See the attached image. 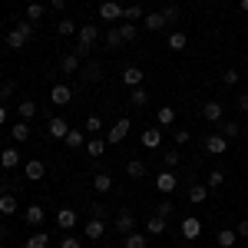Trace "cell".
I'll list each match as a JSON object with an SVG mask.
<instances>
[{
    "instance_id": "cell-1",
    "label": "cell",
    "mask_w": 248,
    "mask_h": 248,
    "mask_svg": "<svg viewBox=\"0 0 248 248\" xmlns=\"http://www.w3.org/2000/svg\"><path fill=\"white\" fill-rule=\"evenodd\" d=\"M99 40V30H96L93 23H83L77 30V57H90V50H93V43Z\"/></svg>"
},
{
    "instance_id": "cell-2",
    "label": "cell",
    "mask_w": 248,
    "mask_h": 248,
    "mask_svg": "<svg viewBox=\"0 0 248 248\" xmlns=\"http://www.w3.org/2000/svg\"><path fill=\"white\" fill-rule=\"evenodd\" d=\"M129 129H133L129 119H116V126H109V133H106V142H109V146H119V142L129 136Z\"/></svg>"
},
{
    "instance_id": "cell-3",
    "label": "cell",
    "mask_w": 248,
    "mask_h": 248,
    "mask_svg": "<svg viewBox=\"0 0 248 248\" xmlns=\"http://www.w3.org/2000/svg\"><path fill=\"white\" fill-rule=\"evenodd\" d=\"M175 186H179V175H175L172 169H162L159 175H155V189L162 192V195H172V192H175Z\"/></svg>"
},
{
    "instance_id": "cell-4",
    "label": "cell",
    "mask_w": 248,
    "mask_h": 248,
    "mask_svg": "<svg viewBox=\"0 0 248 248\" xmlns=\"http://www.w3.org/2000/svg\"><path fill=\"white\" fill-rule=\"evenodd\" d=\"M50 103H53V106H70V103H73V90H70L66 83H57V86L50 90Z\"/></svg>"
},
{
    "instance_id": "cell-5",
    "label": "cell",
    "mask_w": 248,
    "mask_h": 248,
    "mask_svg": "<svg viewBox=\"0 0 248 248\" xmlns=\"http://www.w3.org/2000/svg\"><path fill=\"white\" fill-rule=\"evenodd\" d=\"M205 153L209 155H222V153H229V139L222 133H212L209 139H205Z\"/></svg>"
},
{
    "instance_id": "cell-6",
    "label": "cell",
    "mask_w": 248,
    "mask_h": 248,
    "mask_svg": "<svg viewBox=\"0 0 248 248\" xmlns=\"http://www.w3.org/2000/svg\"><path fill=\"white\" fill-rule=\"evenodd\" d=\"M202 116H205L209 123H222V116H225V103H218V99H209V103L202 106Z\"/></svg>"
},
{
    "instance_id": "cell-7",
    "label": "cell",
    "mask_w": 248,
    "mask_h": 248,
    "mask_svg": "<svg viewBox=\"0 0 248 248\" xmlns=\"http://www.w3.org/2000/svg\"><path fill=\"white\" fill-rule=\"evenodd\" d=\"M46 133L53 136V139H66V133H70V123H66L63 116H53V119L46 123Z\"/></svg>"
},
{
    "instance_id": "cell-8",
    "label": "cell",
    "mask_w": 248,
    "mask_h": 248,
    "mask_svg": "<svg viewBox=\"0 0 248 248\" xmlns=\"http://www.w3.org/2000/svg\"><path fill=\"white\" fill-rule=\"evenodd\" d=\"M116 232H123V235L136 232V215H133L129 209H123L119 215H116Z\"/></svg>"
},
{
    "instance_id": "cell-9",
    "label": "cell",
    "mask_w": 248,
    "mask_h": 248,
    "mask_svg": "<svg viewBox=\"0 0 248 248\" xmlns=\"http://www.w3.org/2000/svg\"><path fill=\"white\" fill-rule=\"evenodd\" d=\"M99 17L103 20H123V7L116 0H103L99 3Z\"/></svg>"
},
{
    "instance_id": "cell-10",
    "label": "cell",
    "mask_w": 248,
    "mask_h": 248,
    "mask_svg": "<svg viewBox=\"0 0 248 248\" xmlns=\"http://www.w3.org/2000/svg\"><path fill=\"white\" fill-rule=\"evenodd\" d=\"M99 77H103V63H99V60H90V66L79 73V79H83L86 86H90V83H99Z\"/></svg>"
},
{
    "instance_id": "cell-11",
    "label": "cell",
    "mask_w": 248,
    "mask_h": 248,
    "mask_svg": "<svg viewBox=\"0 0 248 248\" xmlns=\"http://www.w3.org/2000/svg\"><path fill=\"white\" fill-rule=\"evenodd\" d=\"M199 235H202V222H199V218H182V238H189V242H195V238H199Z\"/></svg>"
},
{
    "instance_id": "cell-12",
    "label": "cell",
    "mask_w": 248,
    "mask_h": 248,
    "mask_svg": "<svg viewBox=\"0 0 248 248\" xmlns=\"http://www.w3.org/2000/svg\"><path fill=\"white\" fill-rule=\"evenodd\" d=\"M57 225H60L63 232H70L73 225H77V212L66 209V205H60V212H57Z\"/></svg>"
},
{
    "instance_id": "cell-13",
    "label": "cell",
    "mask_w": 248,
    "mask_h": 248,
    "mask_svg": "<svg viewBox=\"0 0 248 248\" xmlns=\"http://www.w3.org/2000/svg\"><path fill=\"white\" fill-rule=\"evenodd\" d=\"M43 172H46V166H43L40 159H30V162L23 166V175H27L30 182H37V179H43Z\"/></svg>"
},
{
    "instance_id": "cell-14",
    "label": "cell",
    "mask_w": 248,
    "mask_h": 248,
    "mask_svg": "<svg viewBox=\"0 0 248 248\" xmlns=\"http://www.w3.org/2000/svg\"><path fill=\"white\" fill-rule=\"evenodd\" d=\"M103 235H106V222H103V218H90V222H86V238L99 242Z\"/></svg>"
},
{
    "instance_id": "cell-15",
    "label": "cell",
    "mask_w": 248,
    "mask_h": 248,
    "mask_svg": "<svg viewBox=\"0 0 248 248\" xmlns=\"http://www.w3.org/2000/svg\"><path fill=\"white\" fill-rule=\"evenodd\" d=\"M0 166H3V169H17L20 166V153L14 149V146H7V149L0 153Z\"/></svg>"
},
{
    "instance_id": "cell-16",
    "label": "cell",
    "mask_w": 248,
    "mask_h": 248,
    "mask_svg": "<svg viewBox=\"0 0 248 248\" xmlns=\"http://www.w3.org/2000/svg\"><path fill=\"white\" fill-rule=\"evenodd\" d=\"M123 83H126V86H142V70H139V66H126V70H123Z\"/></svg>"
},
{
    "instance_id": "cell-17",
    "label": "cell",
    "mask_w": 248,
    "mask_h": 248,
    "mask_svg": "<svg viewBox=\"0 0 248 248\" xmlns=\"http://www.w3.org/2000/svg\"><path fill=\"white\" fill-rule=\"evenodd\" d=\"M159 142H162V129H159V126H149V129L142 133V146H146V149H155Z\"/></svg>"
},
{
    "instance_id": "cell-18",
    "label": "cell",
    "mask_w": 248,
    "mask_h": 248,
    "mask_svg": "<svg viewBox=\"0 0 248 248\" xmlns=\"http://www.w3.org/2000/svg\"><path fill=\"white\" fill-rule=\"evenodd\" d=\"M126 175H129V179H146V175H149V166H146L142 159H133V162L126 166Z\"/></svg>"
},
{
    "instance_id": "cell-19",
    "label": "cell",
    "mask_w": 248,
    "mask_h": 248,
    "mask_svg": "<svg viewBox=\"0 0 248 248\" xmlns=\"http://www.w3.org/2000/svg\"><path fill=\"white\" fill-rule=\"evenodd\" d=\"M205 199H209V186H199V182H192V186H189V202L202 205Z\"/></svg>"
},
{
    "instance_id": "cell-20",
    "label": "cell",
    "mask_w": 248,
    "mask_h": 248,
    "mask_svg": "<svg viewBox=\"0 0 248 248\" xmlns=\"http://www.w3.org/2000/svg\"><path fill=\"white\" fill-rule=\"evenodd\" d=\"M10 136H14V142H27L30 139V126H27V119H20L10 126Z\"/></svg>"
},
{
    "instance_id": "cell-21",
    "label": "cell",
    "mask_w": 248,
    "mask_h": 248,
    "mask_svg": "<svg viewBox=\"0 0 248 248\" xmlns=\"http://www.w3.org/2000/svg\"><path fill=\"white\" fill-rule=\"evenodd\" d=\"M23 248H50V235H46V232H33V235L23 242Z\"/></svg>"
},
{
    "instance_id": "cell-22",
    "label": "cell",
    "mask_w": 248,
    "mask_h": 248,
    "mask_svg": "<svg viewBox=\"0 0 248 248\" xmlns=\"http://www.w3.org/2000/svg\"><path fill=\"white\" fill-rule=\"evenodd\" d=\"M123 248H149V238H146L142 232H129L126 242H123Z\"/></svg>"
},
{
    "instance_id": "cell-23",
    "label": "cell",
    "mask_w": 248,
    "mask_h": 248,
    "mask_svg": "<svg viewBox=\"0 0 248 248\" xmlns=\"http://www.w3.org/2000/svg\"><path fill=\"white\" fill-rule=\"evenodd\" d=\"M215 242H218V248H232L235 242H238V232L235 229H222L218 235H215Z\"/></svg>"
},
{
    "instance_id": "cell-24",
    "label": "cell",
    "mask_w": 248,
    "mask_h": 248,
    "mask_svg": "<svg viewBox=\"0 0 248 248\" xmlns=\"http://www.w3.org/2000/svg\"><path fill=\"white\" fill-rule=\"evenodd\" d=\"M93 189L99 192V195L113 189V179H109V172H96V175H93Z\"/></svg>"
},
{
    "instance_id": "cell-25",
    "label": "cell",
    "mask_w": 248,
    "mask_h": 248,
    "mask_svg": "<svg viewBox=\"0 0 248 248\" xmlns=\"http://www.w3.org/2000/svg\"><path fill=\"white\" fill-rule=\"evenodd\" d=\"M60 70H63V73H77L79 70V57L77 53H63V57H60Z\"/></svg>"
},
{
    "instance_id": "cell-26",
    "label": "cell",
    "mask_w": 248,
    "mask_h": 248,
    "mask_svg": "<svg viewBox=\"0 0 248 248\" xmlns=\"http://www.w3.org/2000/svg\"><path fill=\"white\" fill-rule=\"evenodd\" d=\"M166 229H169V218H159V215H153V218L146 222V232H149V235H162Z\"/></svg>"
},
{
    "instance_id": "cell-27",
    "label": "cell",
    "mask_w": 248,
    "mask_h": 248,
    "mask_svg": "<svg viewBox=\"0 0 248 248\" xmlns=\"http://www.w3.org/2000/svg\"><path fill=\"white\" fill-rule=\"evenodd\" d=\"M17 212V199L10 192H0V215H14Z\"/></svg>"
},
{
    "instance_id": "cell-28",
    "label": "cell",
    "mask_w": 248,
    "mask_h": 248,
    "mask_svg": "<svg viewBox=\"0 0 248 248\" xmlns=\"http://www.w3.org/2000/svg\"><path fill=\"white\" fill-rule=\"evenodd\" d=\"M142 23H146V30H162V27H166V17H162V14H159V10H155V14H146V17H142Z\"/></svg>"
},
{
    "instance_id": "cell-29",
    "label": "cell",
    "mask_w": 248,
    "mask_h": 248,
    "mask_svg": "<svg viewBox=\"0 0 248 248\" xmlns=\"http://www.w3.org/2000/svg\"><path fill=\"white\" fill-rule=\"evenodd\" d=\"M17 109H20V119H27V123H30V119H33V116L40 113L33 99H20V106H17Z\"/></svg>"
},
{
    "instance_id": "cell-30",
    "label": "cell",
    "mask_w": 248,
    "mask_h": 248,
    "mask_svg": "<svg viewBox=\"0 0 248 248\" xmlns=\"http://www.w3.org/2000/svg\"><path fill=\"white\" fill-rule=\"evenodd\" d=\"M186 43H189V37H186L182 30H175V33H169V50H172V53L186 50Z\"/></svg>"
},
{
    "instance_id": "cell-31",
    "label": "cell",
    "mask_w": 248,
    "mask_h": 248,
    "mask_svg": "<svg viewBox=\"0 0 248 248\" xmlns=\"http://www.w3.org/2000/svg\"><path fill=\"white\" fill-rule=\"evenodd\" d=\"M146 103H149V93H146L142 86H136L133 93H129V106H136V109H142Z\"/></svg>"
},
{
    "instance_id": "cell-32",
    "label": "cell",
    "mask_w": 248,
    "mask_h": 248,
    "mask_svg": "<svg viewBox=\"0 0 248 248\" xmlns=\"http://www.w3.org/2000/svg\"><path fill=\"white\" fill-rule=\"evenodd\" d=\"M23 218H27V225H43V218H46V212L40 209V205H30Z\"/></svg>"
},
{
    "instance_id": "cell-33",
    "label": "cell",
    "mask_w": 248,
    "mask_h": 248,
    "mask_svg": "<svg viewBox=\"0 0 248 248\" xmlns=\"http://www.w3.org/2000/svg\"><path fill=\"white\" fill-rule=\"evenodd\" d=\"M155 123H159V126H172V123H175V109H172V106H159Z\"/></svg>"
},
{
    "instance_id": "cell-34",
    "label": "cell",
    "mask_w": 248,
    "mask_h": 248,
    "mask_svg": "<svg viewBox=\"0 0 248 248\" xmlns=\"http://www.w3.org/2000/svg\"><path fill=\"white\" fill-rule=\"evenodd\" d=\"M83 139H86V133H83V129H70L63 142H66L70 149H83Z\"/></svg>"
},
{
    "instance_id": "cell-35",
    "label": "cell",
    "mask_w": 248,
    "mask_h": 248,
    "mask_svg": "<svg viewBox=\"0 0 248 248\" xmlns=\"http://www.w3.org/2000/svg\"><path fill=\"white\" fill-rule=\"evenodd\" d=\"M7 46H10V50H23V46H27V37L17 33V30H7Z\"/></svg>"
},
{
    "instance_id": "cell-36",
    "label": "cell",
    "mask_w": 248,
    "mask_h": 248,
    "mask_svg": "<svg viewBox=\"0 0 248 248\" xmlns=\"http://www.w3.org/2000/svg\"><path fill=\"white\" fill-rule=\"evenodd\" d=\"M222 136H225V139H238V136H242V126H238L235 119H225V123H222Z\"/></svg>"
},
{
    "instance_id": "cell-37",
    "label": "cell",
    "mask_w": 248,
    "mask_h": 248,
    "mask_svg": "<svg viewBox=\"0 0 248 248\" xmlns=\"http://www.w3.org/2000/svg\"><path fill=\"white\" fill-rule=\"evenodd\" d=\"M77 30H79V27L73 23V20H66V17H63V20H57V33H60V37H73Z\"/></svg>"
},
{
    "instance_id": "cell-38",
    "label": "cell",
    "mask_w": 248,
    "mask_h": 248,
    "mask_svg": "<svg viewBox=\"0 0 248 248\" xmlns=\"http://www.w3.org/2000/svg\"><path fill=\"white\" fill-rule=\"evenodd\" d=\"M14 30H17V33H23L27 40H33V33H37L33 20H17V23H14Z\"/></svg>"
},
{
    "instance_id": "cell-39",
    "label": "cell",
    "mask_w": 248,
    "mask_h": 248,
    "mask_svg": "<svg viewBox=\"0 0 248 248\" xmlns=\"http://www.w3.org/2000/svg\"><path fill=\"white\" fill-rule=\"evenodd\" d=\"M103 149H106V139H90V146H86V153H90V159H99L103 155Z\"/></svg>"
},
{
    "instance_id": "cell-40",
    "label": "cell",
    "mask_w": 248,
    "mask_h": 248,
    "mask_svg": "<svg viewBox=\"0 0 248 248\" xmlns=\"http://www.w3.org/2000/svg\"><path fill=\"white\" fill-rule=\"evenodd\" d=\"M119 33H123V40H126V43H133V40L139 37V30H136V23H129V20H126L123 27H119Z\"/></svg>"
},
{
    "instance_id": "cell-41",
    "label": "cell",
    "mask_w": 248,
    "mask_h": 248,
    "mask_svg": "<svg viewBox=\"0 0 248 248\" xmlns=\"http://www.w3.org/2000/svg\"><path fill=\"white\" fill-rule=\"evenodd\" d=\"M43 14H46V7H43L40 0H33V3L27 7V20H40V17H43Z\"/></svg>"
},
{
    "instance_id": "cell-42",
    "label": "cell",
    "mask_w": 248,
    "mask_h": 248,
    "mask_svg": "<svg viewBox=\"0 0 248 248\" xmlns=\"http://www.w3.org/2000/svg\"><path fill=\"white\" fill-rule=\"evenodd\" d=\"M14 90H17V83H14V79H3V83H0V103H7V99L14 96Z\"/></svg>"
},
{
    "instance_id": "cell-43",
    "label": "cell",
    "mask_w": 248,
    "mask_h": 248,
    "mask_svg": "<svg viewBox=\"0 0 248 248\" xmlns=\"http://www.w3.org/2000/svg\"><path fill=\"white\" fill-rule=\"evenodd\" d=\"M162 162H166V169H175V166L182 162V153H175V149H169V153H162Z\"/></svg>"
},
{
    "instance_id": "cell-44",
    "label": "cell",
    "mask_w": 248,
    "mask_h": 248,
    "mask_svg": "<svg viewBox=\"0 0 248 248\" xmlns=\"http://www.w3.org/2000/svg\"><path fill=\"white\" fill-rule=\"evenodd\" d=\"M83 129H86L90 136H96L99 129H103V119H99V116H86V126H83Z\"/></svg>"
},
{
    "instance_id": "cell-45",
    "label": "cell",
    "mask_w": 248,
    "mask_h": 248,
    "mask_svg": "<svg viewBox=\"0 0 248 248\" xmlns=\"http://www.w3.org/2000/svg\"><path fill=\"white\" fill-rule=\"evenodd\" d=\"M159 14L166 17V23H175V20H179V7H175V3H166V7H162Z\"/></svg>"
},
{
    "instance_id": "cell-46",
    "label": "cell",
    "mask_w": 248,
    "mask_h": 248,
    "mask_svg": "<svg viewBox=\"0 0 248 248\" xmlns=\"http://www.w3.org/2000/svg\"><path fill=\"white\" fill-rule=\"evenodd\" d=\"M172 209H175V205H172L169 199H162V202L155 205V215H159V218H169V215H172Z\"/></svg>"
},
{
    "instance_id": "cell-47",
    "label": "cell",
    "mask_w": 248,
    "mask_h": 248,
    "mask_svg": "<svg viewBox=\"0 0 248 248\" xmlns=\"http://www.w3.org/2000/svg\"><path fill=\"white\" fill-rule=\"evenodd\" d=\"M106 43H109V46H123V43H126V40H123V33H119V27H113V30L106 33Z\"/></svg>"
},
{
    "instance_id": "cell-48",
    "label": "cell",
    "mask_w": 248,
    "mask_h": 248,
    "mask_svg": "<svg viewBox=\"0 0 248 248\" xmlns=\"http://www.w3.org/2000/svg\"><path fill=\"white\" fill-rule=\"evenodd\" d=\"M222 182H225V175L215 169V172H209V182H205V186H209V189H222Z\"/></svg>"
},
{
    "instance_id": "cell-49",
    "label": "cell",
    "mask_w": 248,
    "mask_h": 248,
    "mask_svg": "<svg viewBox=\"0 0 248 248\" xmlns=\"http://www.w3.org/2000/svg\"><path fill=\"white\" fill-rule=\"evenodd\" d=\"M123 17H126L129 23H133V20H139V17H142V7H136V3H133V7H123Z\"/></svg>"
},
{
    "instance_id": "cell-50",
    "label": "cell",
    "mask_w": 248,
    "mask_h": 248,
    "mask_svg": "<svg viewBox=\"0 0 248 248\" xmlns=\"http://www.w3.org/2000/svg\"><path fill=\"white\" fill-rule=\"evenodd\" d=\"M106 215H109V209H106V205H99V202H96V205H90V218H103V222H106Z\"/></svg>"
},
{
    "instance_id": "cell-51",
    "label": "cell",
    "mask_w": 248,
    "mask_h": 248,
    "mask_svg": "<svg viewBox=\"0 0 248 248\" xmlns=\"http://www.w3.org/2000/svg\"><path fill=\"white\" fill-rule=\"evenodd\" d=\"M225 86H235V83H238V79H242V73H238V70H225Z\"/></svg>"
},
{
    "instance_id": "cell-52",
    "label": "cell",
    "mask_w": 248,
    "mask_h": 248,
    "mask_svg": "<svg viewBox=\"0 0 248 248\" xmlns=\"http://www.w3.org/2000/svg\"><path fill=\"white\" fill-rule=\"evenodd\" d=\"M60 248H83V245H79V238H73V235H66V238L60 242Z\"/></svg>"
},
{
    "instance_id": "cell-53",
    "label": "cell",
    "mask_w": 248,
    "mask_h": 248,
    "mask_svg": "<svg viewBox=\"0 0 248 248\" xmlns=\"http://www.w3.org/2000/svg\"><path fill=\"white\" fill-rule=\"evenodd\" d=\"M189 139H192V133H189V129H179V133H175V142H179V146H186Z\"/></svg>"
},
{
    "instance_id": "cell-54",
    "label": "cell",
    "mask_w": 248,
    "mask_h": 248,
    "mask_svg": "<svg viewBox=\"0 0 248 248\" xmlns=\"http://www.w3.org/2000/svg\"><path fill=\"white\" fill-rule=\"evenodd\" d=\"M235 232H238V238H248V218H245V222H238Z\"/></svg>"
},
{
    "instance_id": "cell-55",
    "label": "cell",
    "mask_w": 248,
    "mask_h": 248,
    "mask_svg": "<svg viewBox=\"0 0 248 248\" xmlns=\"http://www.w3.org/2000/svg\"><path fill=\"white\" fill-rule=\"evenodd\" d=\"M238 109H242V113H248V93L238 96Z\"/></svg>"
},
{
    "instance_id": "cell-56",
    "label": "cell",
    "mask_w": 248,
    "mask_h": 248,
    "mask_svg": "<svg viewBox=\"0 0 248 248\" xmlns=\"http://www.w3.org/2000/svg\"><path fill=\"white\" fill-rule=\"evenodd\" d=\"M50 7H53V10H63V7H66V0H50Z\"/></svg>"
},
{
    "instance_id": "cell-57",
    "label": "cell",
    "mask_w": 248,
    "mask_h": 248,
    "mask_svg": "<svg viewBox=\"0 0 248 248\" xmlns=\"http://www.w3.org/2000/svg\"><path fill=\"white\" fill-rule=\"evenodd\" d=\"M3 123H7V109L0 106V126H3Z\"/></svg>"
},
{
    "instance_id": "cell-58",
    "label": "cell",
    "mask_w": 248,
    "mask_h": 248,
    "mask_svg": "<svg viewBox=\"0 0 248 248\" xmlns=\"http://www.w3.org/2000/svg\"><path fill=\"white\" fill-rule=\"evenodd\" d=\"M242 10H248V0H242Z\"/></svg>"
},
{
    "instance_id": "cell-59",
    "label": "cell",
    "mask_w": 248,
    "mask_h": 248,
    "mask_svg": "<svg viewBox=\"0 0 248 248\" xmlns=\"http://www.w3.org/2000/svg\"><path fill=\"white\" fill-rule=\"evenodd\" d=\"M0 192H3V175H0Z\"/></svg>"
},
{
    "instance_id": "cell-60",
    "label": "cell",
    "mask_w": 248,
    "mask_h": 248,
    "mask_svg": "<svg viewBox=\"0 0 248 248\" xmlns=\"http://www.w3.org/2000/svg\"><path fill=\"white\" fill-rule=\"evenodd\" d=\"M245 93H248V86H245Z\"/></svg>"
},
{
    "instance_id": "cell-61",
    "label": "cell",
    "mask_w": 248,
    "mask_h": 248,
    "mask_svg": "<svg viewBox=\"0 0 248 248\" xmlns=\"http://www.w3.org/2000/svg\"><path fill=\"white\" fill-rule=\"evenodd\" d=\"M0 248H7V245H0Z\"/></svg>"
}]
</instances>
